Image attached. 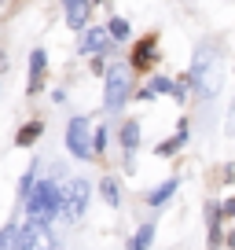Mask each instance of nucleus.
Instances as JSON below:
<instances>
[{
    "instance_id": "1",
    "label": "nucleus",
    "mask_w": 235,
    "mask_h": 250,
    "mask_svg": "<svg viewBox=\"0 0 235 250\" xmlns=\"http://www.w3.org/2000/svg\"><path fill=\"white\" fill-rule=\"evenodd\" d=\"M55 213H59V184H55V180H40V184H33L30 191H26V221H40V225H48Z\"/></svg>"
},
{
    "instance_id": "2",
    "label": "nucleus",
    "mask_w": 235,
    "mask_h": 250,
    "mask_svg": "<svg viewBox=\"0 0 235 250\" xmlns=\"http://www.w3.org/2000/svg\"><path fill=\"white\" fill-rule=\"evenodd\" d=\"M188 81L202 96H213L220 88V62H217V52H213V48H198L195 52V66H191Z\"/></svg>"
},
{
    "instance_id": "3",
    "label": "nucleus",
    "mask_w": 235,
    "mask_h": 250,
    "mask_svg": "<svg viewBox=\"0 0 235 250\" xmlns=\"http://www.w3.org/2000/svg\"><path fill=\"white\" fill-rule=\"evenodd\" d=\"M129 96H133V70L121 66V62L107 66V92H103L107 110H121L129 103Z\"/></svg>"
},
{
    "instance_id": "4",
    "label": "nucleus",
    "mask_w": 235,
    "mask_h": 250,
    "mask_svg": "<svg viewBox=\"0 0 235 250\" xmlns=\"http://www.w3.org/2000/svg\"><path fill=\"white\" fill-rule=\"evenodd\" d=\"M15 250H59V239L48 225L26 221L22 228H15Z\"/></svg>"
},
{
    "instance_id": "5",
    "label": "nucleus",
    "mask_w": 235,
    "mask_h": 250,
    "mask_svg": "<svg viewBox=\"0 0 235 250\" xmlns=\"http://www.w3.org/2000/svg\"><path fill=\"white\" fill-rule=\"evenodd\" d=\"M59 210H63L70 221H78L81 213L88 210V180L74 177L66 188H59Z\"/></svg>"
},
{
    "instance_id": "6",
    "label": "nucleus",
    "mask_w": 235,
    "mask_h": 250,
    "mask_svg": "<svg viewBox=\"0 0 235 250\" xmlns=\"http://www.w3.org/2000/svg\"><path fill=\"white\" fill-rule=\"evenodd\" d=\"M66 147L74 158L85 162L92 151H88V118H70V129H66Z\"/></svg>"
},
{
    "instance_id": "7",
    "label": "nucleus",
    "mask_w": 235,
    "mask_h": 250,
    "mask_svg": "<svg viewBox=\"0 0 235 250\" xmlns=\"http://www.w3.org/2000/svg\"><path fill=\"white\" fill-rule=\"evenodd\" d=\"M155 62H158V41L147 37V41H140V44L133 48V66H129V70H147Z\"/></svg>"
},
{
    "instance_id": "8",
    "label": "nucleus",
    "mask_w": 235,
    "mask_h": 250,
    "mask_svg": "<svg viewBox=\"0 0 235 250\" xmlns=\"http://www.w3.org/2000/svg\"><path fill=\"white\" fill-rule=\"evenodd\" d=\"M44 74H48V55H44V52H40V48H37V52L30 55V81H26V88H30V96L44 88Z\"/></svg>"
},
{
    "instance_id": "9",
    "label": "nucleus",
    "mask_w": 235,
    "mask_h": 250,
    "mask_svg": "<svg viewBox=\"0 0 235 250\" xmlns=\"http://www.w3.org/2000/svg\"><path fill=\"white\" fill-rule=\"evenodd\" d=\"M136 147H140V125H136V122H125V125H121V151H125V162H129V166H133Z\"/></svg>"
},
{
    "instance_id": "10",
    "label": "nucleus",
    "mask_w": 235,
    "mask_h": 250,
    "mask_svg": "<svg viewBox=\"0 0 235 250\" xmlns=\"http://www.w3.org/2000/svg\"><path fill=\"white\" fill-rule=\"evenodd\" d=\"M66 4V22L74 26V30H81L88 19V0H63Z\"/></svg>"
},
{
    "instance_id": "11",
    "label": "nucleus",
    "mask_w": 235,
    "mask_h": 250,
    "mask_svg": "<svg viewBox=\"0 0 235 250\" xmlns=\"http://www.w3.org/2000/svg\"><path fill=\"white\" fill-rule=\"evenodd\" d=\"M206 225H210V247L220 243V203H206Z\"/></svg>"
},
{
    "instance_id": "12",
    "label": "nucleus",
    "mask_w": 235,
    "mask_h": 250,
    "mask_svg": "<svg viewBox=\"0 0 235 250\" xmlns=\"http://www.w3.org/2000/svg\"><path fill=\"white\" fill-rule=\"evenodd\" d=\"M103 44H107V30H88L85 37H81V52H103Z\"/></svg>"
},
{
    "instance_id": "13",
    "label": "nucleus",
    "mask_w": 235,
    "mask_h": 250,
    "mask_svg": "<svg viewBox=\"0 0 235 250\" xmlns=\"http://www.w3.org/2000/svg\"><path fill=\"white\" fill-rule=\"evenodd\" d=\"M40 133H44V125H40V122H30V125H22V129L15 133V144H19V147H30Z\"/></svg>"
},
{
    "instance_id": "14",
    "label": "nucleus",
    "mask_w": 235,
    "mask_h": 250,
    "mask_svg": "<svg viewBox=\"0 0 235 250\" xmlns=\"http://www.w3.org/2000/svg\"><path fill=\"white\" fill-rule=\"evenodd\" d=\"M173 191H176V177H169V180H165V184H158L155 191H151V195H147V203H151V206H162L165 199L173 195Z\"/></svg>"
},
{
    "instance_id": "15",
    "label": "nucleus",
    "mask_w": 235,
    "mask_h": 250,
    "mask_svg": "<svg viewBox=\"0 0 235 250\" xmlns=\"http://www.w3.org/2000/svg\"><path fill=\"white\" fill-rule=\"evenodd\" d=\"M184 140H188V125H180V133H176V136H169V140H165L162 147H158V155H165V158H169V155H176V151L184 147Z\"/></svg>"
},
{
    "instance_id": "16",
    "label": "nucleus",
    "mask_w": 235,
    "mask_h": 250,
    "mask_svg": "<svg viewBox=\"0 0 235 250\" xmlns=\"http://www.w3.org/2000/svg\"><path fill=\"white\" fill-rule=\"evenodd\" d=\"M151 239H155V225H140V232L133 235V243H129V250H147Z\"/></svg>"
},
{
    "instance_id": "17",
    "label": "nucleus",
    "mask_w": 235,
    "mask_h": 250,
    "mask_svg": "<svg viewBox=\"0 0 235 250\" xmlns=\"http://www.w3.org/2000/svg\"><path fill=\"white\" fill-rule=\"evenodd\" d=\"M103 199H107V206H121V188L114 177H103Z\"/></svg>"
},
{
    "instance_id": "18",
    "label": "nucleus",
    "mask_w": 235,
    "mask_h": 250,
    "mask_svg": "<svg viewBox=\"0 0 235 250\" xmlns=\"http://www.w3.org/2000/svg\"><path fill=\"white\" fill-rule=\"evenodd\" d=\"M107 37L110 41H125L129 37V22H125V19H110V22H107Z\"/></svg>"
},
{
    "instance_id": "19",
    "label": "nucleus",
    "mask_w": 235,
    "mask_h": 250,
    "mask_svg": "<svg viewBox=\"0 0 235 250\" xmlns=\"http://www.w3.org/2000/svg\"><path fill=\"white\" fill-rule=\"evenodd\" d=\"M147 92H151V96H155V92L176 96V88H173V81H165V78H155V81H151V88H147Z\"/></svg>"
},
{
    "instance_id": "20",
    "label": "nucleus",
    "mask_w": 235,
    "mask_h": 250,
    "mask_svg": "<svg viewBox=\"0 0 235 250\" xmlns=\"http://www.w3.org/2000/svg\"><path fill=\"white\" fill-rule=\"evenodd\" d=\"M0 250H15V225H8L0 232Z\"/></svg>"
},
{
    "instance_id": "21",
    "label": "nucleus",
    "mask_w": 235,
    "mask_h": 250,
    "mask_svg": "<svg viewBox=\"0 0 235 250\" xmlns=\"http://www.w3.org/2000/svg\"><path fill=\"white\" fill-rule=\"evenodd\" d=\"M30 188H33V166H30V173L22 177V188H19V191H22V199H26V191H30Z\"/></svg>"
},
{
    "instance_id": "22",
    "label": "nucleus",
    "mask_w": 235,
    "mask_h": 250,
    "mask_svg": "<svg viewBox=\"0 0 235 250\" xmlns=\"http://www.w3.org/2000/svg\"><path fill=\"white\" fill-rule=\"evenodd\" d=\"M220 213H228V217H235V195L228 199V203H220Z\"/></svg>"
}]
</instances>
